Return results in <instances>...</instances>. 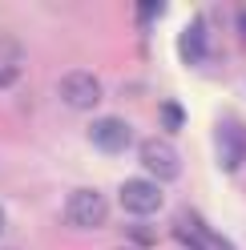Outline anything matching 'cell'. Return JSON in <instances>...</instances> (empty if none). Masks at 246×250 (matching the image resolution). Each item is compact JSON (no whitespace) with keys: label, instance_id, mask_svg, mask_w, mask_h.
<instances>
[{"label":"cell","instance_id":"obj_1","mask_svg":"<svg viewBox=\"0 0 246 250\" xmlns=\"http://www.w3.org/2000/svg\"><path fill=\"white\" fill-rule=\"evenodd\" d=\"M105 214H109V202H105V194H97V190H73L69 202H65V218L73 226H81V230L101 226Z\"/></svg>","mask_w":246,"mask_h":250},{"label":"cell","instance_id":"obj_2","mask_svg":"<svg viewBox=\"0 0 246 250\" xmlns=\"http://www.w3.org/2000/svg\"><path fill=\"white\" fill-rule=\"evenodd\" d=\"M142 166H145V174L153 182H170V178H178V169H182L178 149L165 142V137H145L142 142Z\"/></svg>","mask_w":246,"mask_h":250},{"label":"cell","instance_id":"obj_3","mask_svg":"<svg viewBox=\"0 0 246 250\" xmlns=\"http://www.w3.org/2000/svg\"><path fill=\"white\" fill-rule=\"evenodd\" d=\"M61 101L69 109H93L101 101V81L85 69H73V73L61 77Z\"/></svg>","mask_w":246,"mask_h":250},{"label":"cell","instance_id":"obj_4","mask_svg":"<svg viewBox=\"0 0 246 250\" xmlns=\"http://www.w3.org/2000/svg\"><path fill=\"white\" fill-rule=\"evenodd\" d=\"M121 206H125L129 214H137V218H145V214H153L162 206V190H158V182L153 178H129V182H121Z\"/></svg>","mask_w":246,"mask_h":250},{"label":"cell","instance_id":"obj_5","mask_svg":"<svg viewBox=\"0 0 246 250\" xmlns=\"http://www.w3.org/2000/svg\"><path fill=\"white\" fill-rule=\"evenodd\" d=\"M174 238L186 246V250H234L226 238H218L206 222H198L194 214H186V218H178V222H174Z\"/></svg>","mask_w":246,"mask_h":250},{"label":"cell","instance_id":"obj_6","mask_svg":"<svg viewBox=\"0 0 246 250\" xmlns=\"http://www.w3.org/2000/svg\"><path fill=\"white\" fill-rule=\"evenodd\" d=\"M89 142H93L101 153H125L129 142H133V129L121 117H101L89 125Z\"/></svg>","mask_w":246,"mask_h":250},{"label":"cell","instance_id":"obj_7","mask_svg":"<svg viewBox=\"0 0 246 250\" xmlns=\"http://www.w3.org/2000/svg\"><path fill=\"white\" fill-rule=\"evenodd\" d=\"M214 142H218V166L222 169H238L246 162V133L238 129L234 121H222Z\"/></svg>","mask_w":246,"mask_h":250},{"label":"cell","instance_id":"obj_8","mask_svg":"<svg viewBox=\"0 0 246 250\" xmlns=\"http://www.w3.org/2000/svg\"><path fill=\"white\" fill-rule=\"evenodd\" d=\"M178 53H182L186 65H198V61L206 57V24H202V21H194L186 33L178 37Z\"/></svg>","mask_w":246,"mask_h":250},{"label":"cell","instance_id":"obj_9","mask_svg":"<svg viewBox=\"0 0 246 250\" xmlns=\"http://www.w3.org/2000/svg\"><path fill=\"white\" fill-rule=\"evenodd\" d=\"M182 121H186V109L178 101H162V125L165 129H182Z\"/></svg>","mask_w":246,"mask_h":250},{"label":"cell","instance_id":"obj_10","mask_svg":"<svg viewBox=\"0 0 246 250\" xmlns=\"http://www.w3.org/2000/svg\"><path fill=\"white\" fill-rule=\"evenodd\" d=\"M162 12H165V4H137V17H142V24H145V21H158Z\"/></svg>","mask_w":246,"mask_h":250},{"label":"cell","instance_id":"obj_11","mask_svg":"<svg viewBox=\"0 0 246 250\" xmlns=\"http://www.w3.org/2000/svg\"><path fill=\"white\" fill-rule=\"evenodd\" d=\"M12 81H17V69H0V89L12 85Z\"/></svg>","mask_w":246,"mask_h":250},{"label":"cell","instance_id":"obj_12","mask_svg":"<svg viewBox=\"0 0 246 250\" xmlns=\"http://www.w3.org/2000/svg\"><path fill=\"white\" fill-rule=\"evenodd\" d=\"M238 28H242V33H246V12H242V17H238Z\"/></svg>","mask_w":246,"mask_h":250},{"label":"cell","instance_id":"obj_13","mask_svg":"<svg viewBox=\"0 0 246 250\" xmlns=\"http://www.w3.org/2000/svg\"><path fill=\"white\" fill-rule=\"evenodd\" d=\"M0 234H4V210H0Z\"/></svg>","mask_w":246,"mask_h":250}]
</instances>
